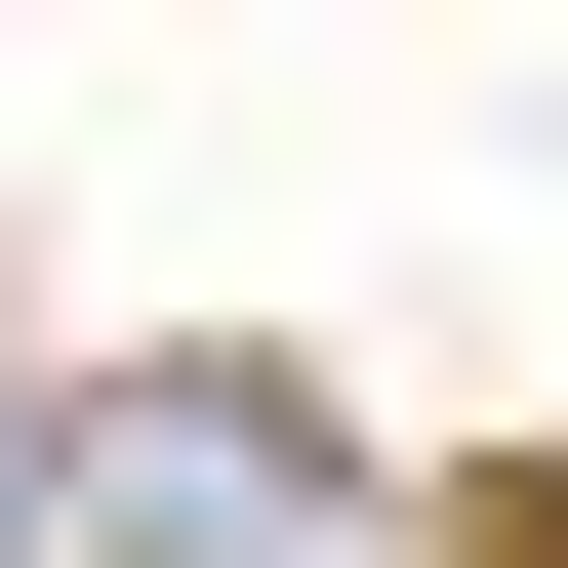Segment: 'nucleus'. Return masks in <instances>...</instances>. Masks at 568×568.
Masks as SVG:
<instances>
[{
	"label": "nucleus",
	"mask_w": 568,
	"mask_h": 568,
	"mask_svg": "<svg viewBox=\"0 0 568 568\" xmlns=\"http://www.w3.org/2000/svg\"><path fill=\"white\" fill-rule=\"evenodd\" d=\"M41 528H122V568H325L366 447H325L284 366H122V406H41Z\"/></svg>",
	"instance_id": "nucleus-1"
},
{
	"label": "nucleus",
	"mask_w": 568,
	"mask_h": 568,
	"mask_svg": "<svg viewBox=\"0 0 568 568\" xmlns=\"http://www.w3.org/2000/svg\"><path fill=\"white\" fill-rule=\"evenodd\" d=\"M325 568H568V487H366Z\"/></svg>",
	"instance_id": "nucleus-2"
},
{
	"label": "nucleus",
	"mask_w": 568,
	"mask_h": 568,
	"mask_svg": "<svg viewBox=\"0 0 568 568\" xmlns=\"http://www.w3.org/2000/svg\"><path fill=\"white\" fill-rule=\"evenodd\" d=\"M0 568H41V366H0Z\"/></svg>",
	"instance_id": "nucleus-3"
}]
</instances>
